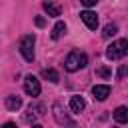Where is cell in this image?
Listing matches in <instances>:
<instances>
[{"label": "cell", "instance_id": "1", "mask_svg": "<svg viewBox=\"0 0 128 128\" xmlns=\"http://www.w3.org/2000/svg\"><path fill=\"white\" fill-rule=\"evenodd\" d=\"M86 64H88V56H86L84 52H80V50H72V52L66 56V60H64V68H66L68 72H76V70L84 68Z\"/></svg>", "mask_w": 128, "mask_h": 128}, {"label": "cell", "instance_id": "2", "mask_svg": "<svg viewBox=\"0 0 128 128\" xmlns=\"http://www.w3.org/2000/svg\"><path fill=\"white\" fill-rule=\"evenodd\" d=\"M124 56H128V40H124V38L112 42V44L106 48V58H108V60H120V58H124Z\"/></svg>", "mask_w": 128, "mask_h": 128}, {"label": "cell", "instance_id": "3", "mask_svg": "<svg viewBox=\"0 0 128 128\" xmlns=\"http://www.w3.org/2000/svg\"><path fill=\"white\" fill-rule=\"evenodd\" d=\"M52 114H54V120L60 124V126H64V128H76V122L68 116V112L62 108V104H54L52 106Z\"/></svg>", "mask_w": 128, "mask_h": 128}, {"label": "cell", "instance_id": "4", "mask_svg": "<svg viewBox=\"0 0 128 128\" xmlns=\"http://www.w3.org/2000/svg\"><path fill=\"white\" fill-rule=\"evenodd\" d=\"M34 42H36V38L32 34H26L20 40V52H22V56H24L26 62H32L34 60Z\"/></svg>", "mask_w": 128, "mask_h": 128}, {"label": "cell", "instance_id": "5", "mask_svg": "<svg viewBox=\"0 0 128 128\" xmlns=\"http://www.w3.org/2000/svg\"><path fill=\"white\" fill-rule=\"evenodd\" d=\"M40 80L36 78V76H32V74H28L26 78H24V92L28 94V96H38L40 94Z\"/></svg>", "mask_w": 128, "mask_h": 128}, {"label": "cell", "instance_id": "6", "mask_svg": "<svg viewBox=\"0 0 128 128\" xmlns=\"http://www.w3.org/2000/svg\"><path fill=\"white\" fill-rule=\"evenodd\" d=\"M42 114H44V106H42V104H30V106L26 108L24 120H26V122H32V124H34V122H36V120H38V118H40Z\"/></svg>", "mask_w": 128, "mask_h": 128}, {"label": "cell", "instance_id": "7", "mask_svg": "<svg viewBox=\"0 0 128 128\" xmlns=\"http://www.w3.org/2000/svg\"><path fill=\"white\" fill-rule=\"evenodd\" d=\"M80 18H82V22H84L90 30H96V28H98V16H96V12L84 10V12H80Z\"/></svg>", "mask_w": 128, "mask_h": 128}, {"label": "cell", "instance_id": "8", "mask_svg": "<svg viewBox=\"0 0 128 128\" xmlns=\"http://www.w3.org/2000/svg\"><path fill=\"white\" fill-rule=\"evenodd\" d=\"M92 96H94V100H106L108 96H110V86L108 84H96L94 88H92Z\"/></svg>", "mask_w": 128, "mask_h": 128}, {"label": "cell", "instance_id": "9", "mask_svg": "<svg viewBox=\"0 0 128 128\" xmlns=\"http://www.w3.org/2000/svg\"><path fill=\"white\" fill-rule=\"evenodd\" d=\"M42 8H44V12H46L48 16H60V12H62L60 4H56V2H52V0H44V2H42Z\"/></svg>", "mask_w": 128, "mask_h": 128}, {"label": "cell", "instance_id": "10", "mask_svg": "<svg viewBox=\"0 0 128 128\" xmlns=\"http://www.w3.org/2000/svg\"><path fill=\"white\" fill-rule=\"evenodd\" d=\"M4 104H6V108H8L10 112H16V110L22 108V98H20V96H6Z\"/></svg>", "mask_w": 128, "mask_h": 128}, {"label": "cell", "instance_id": "11", "mask_svg": "<svg viewBox=\"0 0 128 128\" xmlns=\"http://www.w3.org/2000/svg\"><path fill=\"white\" fill-rule=\"evenodd\" d=\"M114 120L118 124H128V106H118L114 110Z\"/></svg>", "mask_w": 128, "mask_h": 128}, {"label": "cell", "instance_id": "12", "mask_svg": "<svg viewBox=\"0 0 128 128\" xmlns=\"http://www.w3.org/2000/svg\"><path fill=\"white\" fill-rule=\"evenodd\" d=\"M84 108H86V102H84L82 96H72L70 98V110L72 112H82Z\"/></svg>", "mask_w": 128, "mask_h": 128}, {"label": "cell", "instance_id": "13", "mask_svg": "<svg viewBox=\"0 0 128 128\" xmlns=\"http://www.w3.org/2000/svg\"><path fill=\"white\" fill-rule=\"evenodd\" d=\"M42 78H46V80L52 82V84H56V82L60 80V76H58V72H56L54 68H46V70H42Z\"/></svg>", "mask_w": 128, "mask_h": 128}, {"label": "cell", "instance_id": "14", "mask_svg": "<svg viewBox=\"0 0 128 128\" xmlns=\"http://www.w3.org/2000/svg\"><path fill=\"white\" fill-rule=\"evenodd\" d=\"M64 32H66V24H64V22H56L54 28H52V34H50V36H52V40H58Z\"/></svg>", "mask_w": 128, "mask_h": 128}, {"label": "cell", "instance_id": "15", "mask_svg": "<svg viewBox=\"0 0 128 128\" xmlns=\"http://www.w3.org/2000/svg\"><path fill=\"white\" fill-rule=\"evenodd\" d=\"M116 32H118V26L116 24H106L104 30H102V36L104 38H112V36H116Z\"/></svg>", "mask_w": 128, "mask_h": 128}, {"label": "cell", "instance_id": "16", "mask_svg": "<svg viewBox=\"0 0 128 128\" xmlns=\"http://www.w3.org/2000/svg\"><path fill=\"white\" fill-rule=\"evenodd\" d=\"M96 76H100V78H110V76H112V70H110L108 66H100V68H96Z\"/></svg>", "mask_w": 128, "mask_h": 128}, {"label": "cell", "instance_id": "17", "mask_svg": "<svg viewBox=\"0 0 128 128\" xmlns=\"http://www.w3.org/2000/svg\"><path fill=\"white\" fill-rule=\"evenodd\" d=\"M126 76H128V64H122V66L118 68V72H116V78L122 80V78H126Z\"/></svg>", "mask_w": 128, "mask_h": 128}, {"label": "cell", "instance_id": "18", "mask_svg": "<svg viewBox=\"0 0 128 128\" xmlns=\"http://www.w3.org/2000/svg\"><path fill=\"white\" fill-rule=\"evenodd\" d=\"M80 2H82L86 8H90V6H96V2H98V0H80Z\"/></svg>", "mask_w": 128, "mask_h": 128}, {"label": "cell", "instance_id": "19", "mask_svg": "<svg viewBox=\"0 0 128 128\" xmlns=\"http://www.w3.org/2000/svg\"><path fill=\"white\" fill-rule=\"evenodd\" d=\"M34 22H36V26H40V28H42V26H44V18H40V16H38V18H36V20H34Z\"/></svg>", "mask_w": 128, "mask_h": 128}, {"label": "cell", "instance_id": "20", "mask_svg": "<svg viewBox=\"0 0 128 128\" xmlns=\"http://www.w3.org/2000/svg\"><path fill=\"white\" fill-rule=\"evenodd\" d=\"M2 128H16V124H14V122H6Z\"/></svg>", "mask_w": 128, "mask_h": 128}, {"label": "cell", "instance_id": "21", "mask_svg": "<svg viewBox=\"0 0 128 128\" xmlns=\"http://www.w3.org/2000/svg\"><path fill=\"white\" fill-rule=\"evenodd\" d=\"M32 128H42V126L40 124H32Z\"/></svg>", "mask_w": 128, "mask_h": 128}]
</instances>
